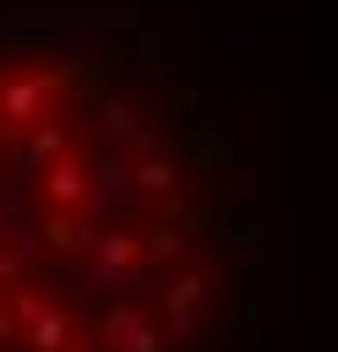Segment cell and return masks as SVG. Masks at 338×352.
I'll list each match as a JSON object with an SVG mask.
<instances>
[{"mask_svg": "<svg viewBox=\"0 0 338 352\" xmlns=\"http://www.w3.org/2000/svg\"><path fill=\"white\" fill-rule=\"evenodd\" d=\"M265 242L206 59L103 15L0 22V352H213Z\"/></svg>", "mask_w": 338, "mask_h": 352, "instance_id": "1", "label": "cell"}]
</instances>
